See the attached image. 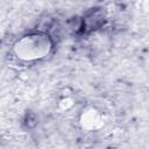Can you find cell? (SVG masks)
Instances as JSON below:
<instances>
[{
	"mask_svg": "<svg viewBox=\"0 0 149 149\" xmlns=\"http://www.w3.org/2000/svg\"><path fill=\"white\" fill-rule=\"evenodd\" d=\"M79 125L87 132H94L104 126V115L95 107H86L79 116Z\"/></svg>",
	"mask_w": 149,
	"mask_h": 149,
	"instance_id": "cell-2",
	"label": "cell"
},
{
	"mask_svg": "<svg viewBox=\"0 0 149 149\" xmlns=\"http://www.w3.org/2000/svg\"><path fill=\"white\" fill-rule=\"evenodd\" d=\"M52 42L47 34L31 33L20 37L13 45L15 56L23 62H35L50 54Z\"/></svg>",
	"mask_w": 149,
	"mask_h": 149,
	"instance_id": "cell-1",
	"label": "cell"
}]
</instances>
